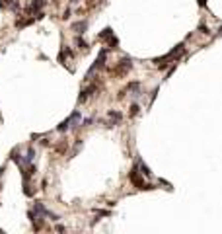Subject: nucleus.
<instances>
[{
	"label": "nucleus",
	"mask_w": 222,
	"mask_h": 234,
	"mask_svg": "<svg viewBox=\"0 0 222 234\" xmlns=\"http://www.w3.org/2000/svg\"><path fill=\"white\" fill-rule=\"evenodd\" d=\"M96 90H97V86H96V84H92V86H88L86 90H82L80 96H78V101H80V104H84V101L88 100V96H92V94L96 92Z\"/></svg>",
	"instance_id": "5"
},
{
	"label": "nucleus",
	"mask_w": 222,
	"mask_h": 234,
	"mask_svg": "<svg viewBox=\"0 0 222 234\" xmlns=\"http://www.w3.org/2000/svg\"><path fill=\"white\" fill-rule=\"evenodd\" d=\"M4 170H6V168H4V166H2V168H0V176H2V174H4Z\"/></svg>",
	"instance_id": "18"
},
{
	"label": "nucleus",
	"mask_w": 222,
	"mask_h": 234,
	"mask_svg": "<svg viewBox=\"0 0 222 234\" xmlns=\"http://www.w3.org/2000/svg\"><path fill=\"white\" fill-rule=\"evenodd\" d=\"M105 57H107V51H105V49H101V51H100V55H97V59H96V63L92 64V68L88 70V74H86V78H84V80H90V76H92L94 72H96V70H100V68L103 67Z\"/></svg>",
	"instance_id": "3"
},
{
	"label": "nucleus",
	"mask_w": 222,
	"mask_h": 234,
	"mask_svg": "<svg viewBox=\"0 0 222 234\" xmlns=\"http://www.w3.org/2000/svg\"><path fill=\"white\" fill-rule=\"evenodd\" d=\"M199 31H201V33H207V35L211 33V31H208V27H205V26H201V27H199Z\"/></svg>",
	"instance_id": "16"
},
{
	"label": "nucleus",
	"mask_w": 222,
	"mask_h": 234,
	"mask_svg": "<svg viewBox=\"0 0 222 234\" xmlns=\"http://www.w3.org/2000/svg\"><path fill=\"white\" fill-rule=\"evenodd\" d=\"M14 0H0V8H10Z\"/></svg>",
	"instance_id": "14"
},
{
	"label": "nucleus",
	"mask_w": 222,
	"mask_h": 234,
	"mask_svg": "<svg viewBox=\"0 0 222 234\" xmlns=\"http://www.w3.org/2000/svg\"><path fill=\"white\" fill-rule=\"evenodd\" d=\"M41 6H43V0H37V2H31V6L27 8V12H39Z\"/></svg>",
	"instance_id": "9"
},
{
	"label": "nucleus",
	"mask_w": 222,
	"mask_h": 234,
	"mask_svg": "<svg viewBox=\"0 0 222 234\" xmlns=\"http://www.w3.org/2000/svg\"><path fill=\"white\" fill-rule=\"evenodd\" d=\"M131 68H133V61H131L129 57H125V59L113 68V72H115V74H125L127 70H131Z\"/></svg>",
	"instance_id": "4"
},
{
	"label": "nucleus",
	"mask_w": 222,
	"mask_h": 234,
	"mask_svg": "<svg viewBox=\"0 0 222 234\" xmlns=\"http://www.w3.org/2000/svg\"><path fill=\"white\" fill-rule=\"evenodd\" d=\"M33 215H37V217H47V219H51V220H59V215L51 213L43 203H41V201H35V205H33Z\"/></svg>",
	"instance_id": "2"
},
{
	"label": "nucleus",
	"mask_w": 222,
	"mask_h": 234,
	"mask_svg": "<svg viewBox=\"0 0 222 234\" xmlns=\"http://www.w3.org/2000/svg\"><path fill=\"white\" fill-rule=\"evenodd\" d=\"M76 47L78 49H80V51H88V43H86V41L84 39H82V37H76Z\"/></svg>",
	"instance_id": "10"
},
{
	"label": "nucleus",
	"mask_w": 222,
	"mask_h": 234,
	"mask_svg": "<svg viewBox=\"0 0 222 234\" xmlns=\"http://www.w3.org/2000/svg\"><path fill=\"white\" fill-rule=\"evenodd\" d=\"M72 30L76 31L78 35H80V33H84V31L88 30V22H86V20H82V22H76V23L72 26Z\"/></svg>",
	"instance_id": "7"
},
{
	"label": "nucleus",
	"mask_w": 222,
	"mask_h": 234,
	"mask_svg": "<svg viewBox=\"0 0 222 234\" xmlns=\"http://www.w3.org/2000/svg\"><path fill=\"white\" fill-rule=\"evenodd\" d=\"M68 129H70V117H66V119H64V121L59 125V131H60V133H64V131H68Z\"/></svg>",
	"instance_id": "11"
},
{
	"label": "nucleus",
	"mask_w": 222,
	"mask_h": 234,
	"mask_svg": "<svg viewBox=\"0 0 222 234\" xmlns=\"http://www.w3.org/2000/svg\"><path fill=\"white\" fill-rule=\"evenodd\" d=\"M199 4H201V6H207V2H205V0H199Z\"/></svg>",
	"instance_id": "17"
},
{
	"label": "nucleus",
	"mask_w": 222,
	"mask_h": 234,
	"mask_svg": "<svg viewBox=\"0 0 222 234\" xmlns=\"http://www.w3.org/2000/svg\"><path fill=\"white\" fill-rule=\"evenodd\" d=\"M140 172H138V168L134 166L133 170L129 172V179L131 182H133V186L137 187V189H154V186H152V183H144V179L140 178Z\"/></svg>",
	"instance_id": "1"
},
{
	"label": "nucleus",
	"mask_w": 222,
	"mask_h": 234,
	"mask_svg": "<svg viewBox=\"0 0 222 234\" xmlns=\"http://www.w3.org/2000/svg\"><path fill=\"white\" fill-rule=\"evenodd\" d=\"M111 33H113V30H111V27H105V30L101 31L100 35H97V39H107V37H109Z\"/></svg>",
	"instance_id": "12"
},
{
	"label": "nucleus",
	"mask_w": 222,
	"mask_h": 234,
	"mask_svg": "<svg viewBox=\"0 0 222 234\" xmlns=\"http://www.w3.org/2000/svg\"><path fill=\"white\" fill-rule=\"evenodd\" d=\"M97 217H109V211H96Z\"/></svg>",
	"instance_id": "15"
},
{
	"label": "nucleus",
	"mask_w": 222,
	"mask_h": 234,
	"mask_svg": "<svg viewBox=\"0 0 222 234\" xmlns=\"http://www.w3.org/2000/svg\"><path fill=\"white\" fill-rule=\"evenodd\" d=\"M138 111H140V108H138V104H133V105H131V117H133V115H137Z\"/></svg>",
	"instance_id": "13"
},
{
	"label": "nucleus",
	"mask_w": 222,
	"mask_h": 234,
	"mask_svg": "<svg viewBox=\"0 0 222 234\" xmlns=\"http://www.w3.org/2000/svg\"><path fill=\"white\" fill-rule=\"evenodd\" d=\"M107 115H109V119H111V121H113V125H115V123H119V121L123 119V115H121V113H119V111H113V109H111Z\"/></svg>",
	"instance_id": "8"
},
{
	"label": "nucleus",
	"mask_w": 222,
	"mask_h": 234,
	"mask_svg": "<svg viewBox=\"0 0 222 234\" xmlns=\"http://www.w3.org/2000/svg\"><path fill=\"white\" fill-rule=\"evenodd\" d=\"M137 168H138V170H140V174H142V176H146V178H150V176H152V172H150V168H148V166H146V164H144V162H142V160H140V158H138V160H137Z\"/></svg>",
	"instance_id": "6"
}]
</instances>
